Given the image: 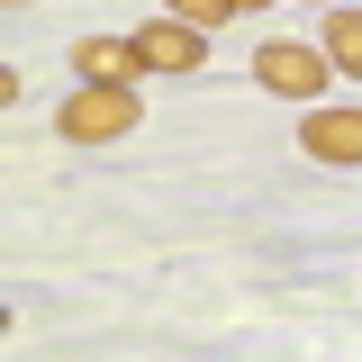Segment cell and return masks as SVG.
<instances>
[{
	"label": "cell",
	"instance_id": "277c9868",
	"mask_svg": "<svg viewBox=\"0 0 362 362\" xmlns=\"http://www.w3.org/2000/svg\"><path fill=\"white\" fill-rule=\"evenodd\" d=\"M317 163H362V109H308V127H299Z\"/></svg>",
	"mask_w": 362,
	"mask_h": 362
},
{
	"label": "cell",
	"instance_id": "9c48e42d",
	"mask_svg": "<svg viewBox=\"0 0 362 362\" xmlns=\"http://www.w3.org/2000/svg\"><path fill=\"white\" fill-rule=\"evenodd\" d=\"M326 9H335V0H326Z\"/></svg>",
	"mask_w": 362,
	"mask_h": 362
},
{
	"label": "cell",
	"instance_id": "8992f818",
	"mask_svg": "<svg viewBox=\"0 0 362 362\" xmlns=\"http://www.w3.org/2000/svg\"><path fill=\"white\" fill-rule=\"evenodd\" d=\"M317 45H326V64H335V73H354V82H362V9L335 0V9H326V28H317Z\"/></svg>",
	"mask_w": 362,
	"mask_h": 362
},
{
	"label": "cell",
	"instance_id": "6da1fadb",
	"mask_svg": "<svg viewBox=\"0 0 362 362\" xmlns=\"http://www.w3.org/2000/svg\"><path fill=\"white\" fill-rule=\"evenodd\" d=\"M136 118H145L136 82H82L64 100V136H73V145H109V136H127Z\"/></svg>",
	"mask_w": 362,
	"mask_h": 362
},
{
	"label": "cell",
	"instance_id": "52a82bcc",
	"mask_svg": "<svg viewBox=\"0 0 362 362\" xmlns=\"http://www.w3.org/2000/svg\"><path fill=\"white\" fill-rule=\"evenodd\" d=\"M173 18H190V28H218V18H235V0H163Z\"/></svg>",
	"mask_w": 362,
	"mask_h": 362
},
{
	"label": "cell",
	"instance_id": "3957f363",
	"mask_svg": "<svg viewBox=\"0 0 362 362\" xmlns=\"http://www.w3.org/2000/svg\"><path fill=\"white\" fill-rule=\"evenodd\" d=\"M136 54H145V73H199L209 64V28H190V18H154V28H136Z\"/></svg>",
	"mask_w": 362,
	"mask_h": 362
},
{
	"label": "cell",
	"instance_id": "7a4b0ae2",
	"mask_svg": "<svg viewBox=\"0 0 362 362\" xmlns=\"http://www.w3.org/2000/svg\"><path fill=\"white\" fill-rule=\"evenodd\" d=\"M254 73H263V90H281V100H317L335 64H326V45H299V37H290V45H263Z\"/></svg>",
	"mask_w": 362,
	"mask_h": 362
},
{
	"label": "cell",
	"instance_id": "ba28073f",
	"mask_svg": "<svg viewBox=\"0 0 362 362\" xmlns=\"http://www.w3.org/2000/svg\"><path fill=\"white\" fill-rule=\"evenodd\" d=\"M235 9H272V0H235Z\"/></svg>",
	"mask_w": 362,
	"mask_h": 362
},
{
	"label": "cell",
	"instance_id": "5b68a950",
	"mask_svg": "<svg viewBox=\"0 0 362 362\" xmlns=\"http://www.w3.org/2000/svg\"><path fill=\"white\" fill-rule=\"evenodd\" d=\"M73 73H82V82H136L145 54H136V37H82L73 45Z\"/></svg>",
	"mask_w": 362,
	"mask_h": 362
}]
</instances>
